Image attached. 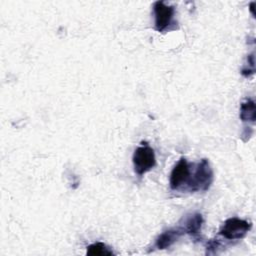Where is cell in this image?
Returning <instances> with one entry per match:
<instances>
[{
    "label": "cell",
    "mask_w": 256,
    "mask_h": 256,
    "mask_svg": "<svg viewBox=\"0 0 256 256\" xmlns=\"http://www.w3.org/2000/svg\"><path fill=\"white\" fill-rule=\"evenodd\" d=\"M202 223H203V219H202L201 214H198V213L193 214L187 219L186 225H185V230L189 234H193V235L197 234L201 230Z\"/></svg>",
    "instance_id": "obj_8"
},
{
    "label": "cell",
    "mask_w": 256,
    "mask_h": 256,
    "mask_svg": "<svg viewBox=\"0 0 256 256\" xmlns=\"http://www.w3.org/2000/svg\"><path fill=\"white\" fill-rule=\"evenodd\" d=\"M181 232L175 230H169L163 232L156 240V246L159 249H166L170 247L180 237Z\"/></svg>",
    "instance_id": "obj_6"
},
{
    "label": "cell",
    "mask_w": 256,
    "mask_h": 256,
    "mask_svg": "<svg viewBox=\"0 0 256 256\" xmlns=\"http://www.w3.org/2000/svg\"><path fill=\"white\" fill-rule=\"evenodd\" d=\"M213 181V171L209 165L208 160L202 159L198 164L194 175L188 181L189 189L195 191H206L209 189Z\"/></svg>",
    "instance_id": "obj_1"
},
{
    "label": "cell",
    "mask_w": 256,
    "mask_h": 256,
    "mask_svg": "<svg viewBox=\"0 0 256 256\" xmlns=\"http://www.w3.org/2000/svg\"><path fill=\"white\" fill-rule=\"evenodd\" d=\"M255 5V2H252V3H250V6H249V8H250V11H251V13H252V15H254V6Z\"/></svg>",
    "instance_id": "obj_10"
},
{
    "label": "cell",
    "mask_w": 256,
    "mask_h": 256,
    "mask_svg": "<svg viewBox=\"0 0 256 256\" xmlns=\"http://www.w3.org/2000/svg\"><path fill=\"white\" fill-rule=\"evenodd\" d=\"M134 170L138 175H143L156 165L154 150L147 144L136 148L133 154Z\"/></svg>",
    "instance_id": "obj_2"
},
{
    "label": "cell",
    "mask_w": 256,
    "mask_h": 256,
    "mask_svg": "<svg viewBox=\"0 0 256 256\" xmlns=\"http://www.w3.org/2000/svg\"><path fill=\"white\" fill-rule=\"evenodd\" d=\"M240 119L244 122H255L256 119V109L253 100L248 99L243 102L240 107Z\"/></svg>",
    "instance_id": "obj_7"
},
{
    "label": "cell",
    "mask_w": 256,
    "mask_h": 256,
    "mask_svg": "<svg viewBox=\"0 0 256 256\" xmlns=\"http://www.w3.org/2000/svg\"><path fill=\"white\" fill-rule=\"evenodd\" d=\"M190 179V167L185 158H181L173 168L170 175L171 189H179L184 184H187Z\"/></svg>",
    "instance_id": "obj_5"
},
{
    "label": "cell",
    "mask_w": 256,
    "mask_h": 256,
    "mask_svg": "<svg viewBox=\"0 0 256 256\" xmlns=\"http://www.w3.org/2000/svg\"><path fill=\"white\" fill-rule=\"evenodd\" d=\"M250 229V222L237 217H232L224 222L219 230V234L229 240H238L243 238Z\"/></svg>",
    "instance_id": "obj_3"
},
{
    "label": "cell",
    "mask_w": 256,
    "mask_h": 256,
    "mask_svg": "<svg viewBox=\"0 0 256 256\" xmlns=\"http://www.w3.org/2000/svg\"><path fill=\"white\" fill-rule=\"evenodd\" d=\"M113 252L101 242H97L91 244L87 247V255L91 256H105V255H112Z\"/></svg>",
    "instance_id": "obj_9"
},
{
    "label": "cell",
    "mask_w": 256,
    "mask_h": 256,
    "mask_svg": "<svg viewBox=\"0 0 256 256\" xmlns=\"http://www.w3.org/2000/svg\"><path fill=\"white\" fill-rule=\"evenodd\" d=\"M155 14V29L159 32L164 31L171 23L174 16V7L166 5L162 1H157L153 6Z\"/></svg>",
    "instance_id": "obj_4"
}]
</instances>
